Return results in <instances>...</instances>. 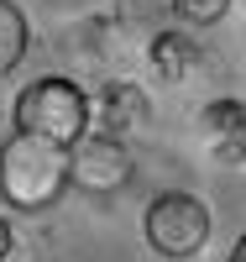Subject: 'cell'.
I'll use <instances>...</instances> for the list:
<instances>
[{
	"label": "cell",
	"mask_w": 246,
	"mask_h": 262,
	"mask_svg": "<svg viewBox=\"0 0 246 262\" xmlns=\"http://www.w3.org/2000/svg\"><path fill=\"white\" fill-rule=\"evenodd\" d=\"M74 189V147L32 131H11L0 147V205L16 215H42Z\"/></svg>",
	"instance_id": "6da1fadb"
},
{
	"label": "cell",
	"mask_w": 246,
	"mask_h": 262,
	"mask_svg": "<svg viewBox=\"0 0 246 262\" xmlns=\"http://www.w3.org/2000/svg\"><path fill=\"white\" fill-rule=\"evenodd\" d=\"M11 121H16V131L53 137V142H63V147H74V142L89 137V126H95V100H89L74 79L42 74V79H32L27 90L16 95Z\"/></svg>",
	"instance_id": "7a4b0ae2"
},
{
	"label": "cell",
	"mask_w": 246,
	"mask_h": 262,
	"mask_svg": "<svg viewBox=\"0 0 246 262\" xmlns=\"http://www.w3.org/2000/svg\"><path fill=\"white\" fill-rule=\"evenodd\" d=\"M210 226H215V221H210V205L199 200V194H184V189L158 194V200L147 205V215H142L147 247L158 252V257H168V262H184V257H194V252H205Z\"/></svg>",
	"instance_id": "3957f363"
},
{
	"label": "cell",
	"mask_w": 246,
	"mask_h": 262,
	"mask_svg": "<svg viewBox=\"0 0 246 262\" xmlns=\"http://www.w3.org/2000/svg\"><path fill=\"white\" fill-rule=\"evenodd\" d=\"M131 147L126 137H105V131H89L84 142H74V189L89 194V200H110L131 184Z\"/></svg>",
	"instance_id": "277c9868"
},
{
	"label": "cell",
	"mask_w": 246,
	"mask_h": 262,
	"mask_svg": "<svg viewBox=\"0 0 246 262\" xmlns=\"http://www.w3.org/2000/svg\"><path fill=\"white\" fill-rule=\"evenodd\" d=\"M152 121V100L142 84L131 79H110L95 90V131L105 137H131V131H142Z\"/></svg>",
	"instance_id": "5b68a950"
},
{
	"label": "cell",
	"mask_w": 246,
	"mask_h": 262,
	"mask_svg": "<svg viewBox=\"0 0 246 262\" xmlns=\"http://www.w3.org/2000/svg\"><path fill=\"white\" fill-rule=\"evenodd\" d=\"M199 121L220 163H246V100H210Z\"/></svg>",
	"instance_id": "8992f818"
},
{
	"label": "cell",
	"mask_w": 246,
	"mask_h": 262,
	"mask_svg": "<svg viewBox=\"0 0 246 262\" xmlns=\"http://www.w3.org/2000/svg\"><path fill=\"white\" fill-rule=\"evenodd\" d=\"M147 63H152V74L178 84V79H189L199 69V42L189 32H178V27H163L158 37H152V48H147Z\"/></svg>",
	"instance_id": "52a82bcc"
},
{
	"label": "cell",
	"mask_w": 246,
	"mask_h": 262,
	"mask_svg": "<svg viewBox=\"0 0 246 262\" xmlns=\"http://www.w3.org/2000/svg\"><path fill=\"white\" fill-rule=\"evenodd\" d=\"M27 48H32V27H27V16H21V6L0 0V79L27 58Z\"/></svg>",
	"instance_id": "ba28073f"
},
{
	"label": "cell",
	"mask_w": 246,
	"mask_h": 262,
	"mask_svg": "<svg viewBox=\"0 0 246 262\" xmlns=\"http://www.w3.org/2000/svg\"><path fill=\"white\" fill-rule=\"evenodd\" d=\"M163 16H173L168 0H121V11H116L126 32H152V37L163 32Z\"/></svg>",
	"instance_id": "9c48e42d"
},
{
	"label": "cell",
	"mask_w": 246,
	"mask_h": 262,
	"mask_svg": "<svg viewBox=\"0 0 246 262\" xmlns=\"http://www.w3.org/2000/svg\"><path fill=\"white\" fill-rule=\"evenodd\" d=\"M178 21H189V27H215V21H226L236 0H168Z\"/></svg>",
	"instance_id": "30bf717a"
},
{
	"label": "cell",
	"mask_w": 246,
	"mask_h": 262,
	"mask_svg": "<svg viewBox=\"0 0 246 262\" xmlns=\"http://www.w3.org/2000/svg\"><path fill=\"white\" fill-rule=\"evenodd\" d=\"M16 257V236H11V221L0 215V262H11Z\"/></svg>",
	"instance_id": "8fae6325"
},
{
	"label": "cell",
	"mask_w": 246,
	"mask_h": 262,
	"mask_svg": "<svg viewBox=\"0 0 246 262\" xmlns=\"http://www.w3.org/2000/svg\"><path fill=\"white\" fill-rule=\"evenodd\" d=\"M226 262H246V236H241V242L231 247V257H226Z\"/></svg>",
	"instance_id": "7c38bea8"
}]
</instances>
